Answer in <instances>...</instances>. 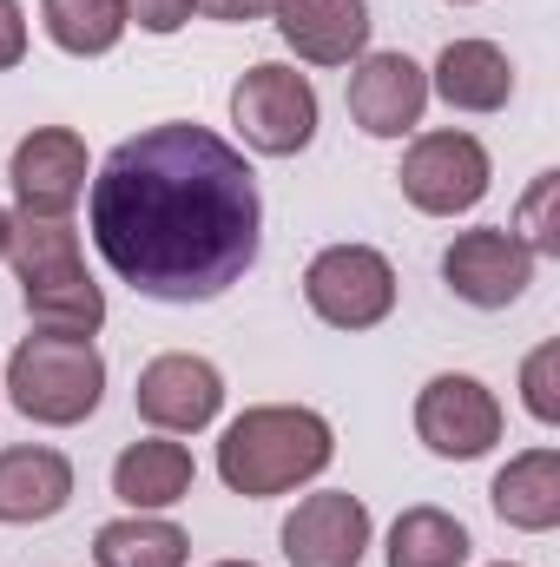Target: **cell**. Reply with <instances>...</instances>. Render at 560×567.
Here are the masks:
<instances>
[{
    "label": "cell",
    "mask_w": 560,
    "mask_h": 567,
    "mask_svg": "<svg viewBox=\"0 0 560 567\" xmlns=\"http://www.w3.org/2000/svg\"><path fill=\"white\" fill-rule=\"evenodd\" d=\"M7 178H13L20 212H33V218H66V212L86 198V140L66 133V126H40V133H27V140L13 145Z\"/></svg>",
    "instance_id": "30bf717a"
},
{
    "label": "cell",
    "mask_w": 560,
    "mask_h": 567,
    "mask_svg": "<svg viewBox=\"0 0 560 567\" xmlns=\"http://www.w3.org/2000/svg\"><path fill=\"white\" fill-rule=\"evenodd\" d=\"M403 198L428 212V218H455V212H475L488 198V145L475 133H422L409 152H403Z\"/></svg>",
    "instance_id": "8992f818"
},
{
    "label": "cell",
    "mask_w": 560,
    "mask_h": 567,
    "mask_svg": "<svg viewBox=\"0 0 560 567\" xmlns=\"http://www.w3.org/2000/svg\"><path fill=\"white\" fill-rule=\"evenodd\" d=\"M390 567H462L468 561V528L448 515V508H403L396 528H390V548H383Z\"/></svg>",
    "instance_id": "44dd1931"
},
{
    "label": "cell",
    "mask_w": 560,
    "mask_h": 567,
    "mask_svg": "<svg viewBox=\"0 0 560 567\" xmlns=\"http://www.w3.org/2000/svg\"><path fill=\"white\" fill-rule=\"evenodd\" d=\"M40 20H46V40L73 60H100L126 40V0H40Z\"/></svg>",
    "instance_id": "ffe728a7"
},
{
    "label": "cell",
    "mask_w": 560,
    "mask_h": 567,
    "mask_svg": "<svg viewBox=\"0 0 560 567\" xmlns=\"http://www.w3.org/2000/svg\"><path fill=\"white\" fill-rule=\"evenodd\" d=\"M86 212L100 258L158 303L225 297L265 245L258 172L238 145L191 120H165L113 145Z\"/></svg>",
    "instance_id": "6da1fadb"
},
{
    "label": "cell",
    "mask_w": 560,
    "mask_h": 567,
    "mask_svg": "<svg viewBox=\"0 0 560 567\" xmlns=\"http://www.w3.org/2000/svg\"><path fill=\"white\" fill-rule=\"evenodd\" d=\"M198 7H205L211 20H231V27H238V20H265L278 0H198Z\"/></svg>",
    "instance_id": "4316f807"
},
{
    "label": "cell",
    "mask_w": 560,
    "mask_h": 567,
    "mask_svg": "<svg viewBox=\"0 0 560 567\" xmlns=\"http://www.w3.org/2000/svg\"><path fill=\"white\" fill-rule=\"evenodd\" d=\"M191 449L172 442V435H145V442H126L120 462H113V495L133 508V515H158L172 502L191 495Z\"/></svg>",
    "instance_id": "9a60e30c"
},
{
    "label": "cell",
    "mask_w": 560,
    "mask_h": 567,
    "mask_svg": "<svg viewBox=\"0 0 560 567\" xmlns=\"http://www.w3.org/2000/svg\"><path fill=\"white\" fill-rule=\"evenodd\" d=\"M133 403H139V416L158 429V435H198V429L225 410V377H218L205 357L172 350V357H152L139 370Z\"/></svg>",
    "instance_id": "9c48e42d"
},
{
    "label": "cell",
    "mask_w": 560,
    "mask_h": 567,
    "mask_svg": "<svg viewBox=\"0 0 560 567\" xmlns=\"http://www.w3.org/2000/svg\"><path fill=\"white\" fill-rule=\"evenodd\" d=\"M93 561L100 567H185L191 561V542L178 522H158V515H120L93 535Z\"/></svg>",
    "instance_id": "d6986e66"
},
{
    "label": "cell",
    "mask_w": 560,
    "mask_h": 567,
    "mask_svg": "<svg viewBox=\"0 0 560 567\" xmlns=\"http://www.w3.org/2000/svg\"><path fill=\"white\" fill-rule=\"evenodd\" d=\"M428 106V73L409 53H363L350 66V120L370 140H403L422 126Z\"/></svg>",
    "instance_id": "8fae6325"
},
{
    "label": "cell",
    "mask_w": 560,
    "mask_h": 567,
    "mask_svg": "<svg viewBox=\"0 0 560 567\" xmlns=\"http://www.w3.org/2000/svg\"><path fill=\"white\" fill-rule=\"evenodd\" d=\"M488 502H495V515H501L508 528L548 535L560 522V449H528V455H515V462L495 475Z\"/></svg>",
    "instance_id": "e0dca14e"
},
{
    "label": "cell",
    "mask_w": 560,
    "mask_h": 567,
    "mask_svg": "<svg viewBox=\"0 0 560 567\" xmlns=\"http://www.w3.org/2000/svg\"><path fill=\"white\" fill-rule=\"evenodd\" d=\"M554 370H560V343H541V350L521 363V396H528V416H535V423H560Z\"/></svg>",
    "instance_id": "cb8c5ba5"
},
{
    "label": "cell",
    "mask_w": 560,
    "mask_h": 567,
    "mask_svg": "<svg viewBox=\"0 0 560 567\" xmlns=\"http://www.w3.org/2000/svg\"><path fill=\"white\" fill-rule=\"evenodd\" d=\"M303 303L330 330H370L396 310V265L376 245H330L303 271Z\"/></svg>",
    "instance_id": "277c9868"
},
{
    "label": "cell",
    "mask_w": 560,
    "mask_h": 567,
    "mask_svg": "<svg viewBox=\"0 0 560 567\" xmlns=\"http://www.w3.org/2000/svg\"><path fill=\"white\" fill-rule=\"evenodd\" d=\"M455 113H501L515 100V66L495 40H448L428 80Z\"/></svg>",
    "instance_id": "2e32d148"
},
{
    "label": "cell",
    "mask_w": 560,
    "mask_h": 567,
    "mask_svg": "<svg viewBox=\"0 0 560 567\" xmlns=\"http://www.w3.org/2000/svg\"><path fill=\"white\" fill-rule=\"evenodd\" d=\"M211 567H258V561H211Z\"/></svg>",
    "instance_id": "f1b7e54d"
},
{
    "label": "cell",
    "mask_w": 560,
    "mask_h": 567,
    "mask_svg": "<svg viewBox=\"0 0 560 567\" xmlns=\"http://www.w3.org/2000/svg\"><path fill=\"white\" fill-rule=\"evenodd\" d=\"M198 13V0H126V20H139L145 33H178Z\"/></svg>",
    "instance_id": "d4e9b609"
},
{
    "label": "cell",
    "mask_w": 560,
    "mask_h": 567,
    "mask_svg": "<svg viewBox=\"0 0 560 567\" xmlns=\"http://www.w3.org/2000/svg\"><path fill=\"white\" fill-rule=\"evenodd\" d=\"M20 60H27V13H20V0H0V73Z\"/></svg>",
    "instance_id": "484cf974"
},
{
    "label": "cell",
    "mask_w": 560,
    "mask_h": 567,
    "mask_svg": "<svg viewBox=\"0 0 560 567\" xmlns=\"http://www.w3.org/2000/svg\"><path fill=\"white\" fill-rule=\"evenodd\" d=\"M501 423H508V416H501L495 390H488L481 377H462V370L422 383V396H416V435L442 455V462H475V455H488V449L501 442Z\"/></svg>",
    "instance_id": "52a82bcc"
},
{
    "label": "cell",
    "mask_w": 560,
    "mask_h": 567,
    "mask_svg": "<svg viewBox=\"0 0 560 567\" xmlns=\"http://www.w3.org/2000/svg\"><path fill=\"white\" fill-rule=\"evenodd\" d=\"M283 47L310 66H356L370 47V7L363 0H278Z\"/></svg>",
    "instance_id": "4fadbf2b"
},
{
    "label": "cell",
    "mask_w": 560,
    "mask_h": 567,
    "mask_svg": "<svg viewBox=\"0 0 560 567\" xmlns=\"http://www.w3.org/2000/svg\"><path fill=\"white\" fill-rule=\"evenodd\" d=\"M495 567H515V561H495Z\"/></svg>",
    "instance_id": "f546056e"
},
{
    "label": "cell",
    "mask_w": 560,
    "mask_h": 567,
    "mask_svg": "<svg viewBox=\"0 0 560 567\" xmlns=\"http://www.w3.org/2000/svg\"><path fill=\"white\" fill-rule=\"evenodd\" d=\"M462 7H468V0H462Z\"/></svg>",
    "instance_id": "4dcf8cb0"
},
{
    "label": "cell",
    "mask_w": 560,
    "mask_h": 567,
    "mask_svg": "<svg viewBox=\"0 0 560 567\" xmlns=\"http://www.w3.org/2000/svg\"><path fill=\"white\" fill-rule=\"evenodd\" d=\"M27 297V317L33 330H60V337H93L106 323V290L86 278H66V284H40V290H20Z\"/></svg>",
    "instance_id": "7402d4cb"
},
{
    "label": "cell",
    "mask_w": 560,
    "mask_h": 567,
    "mask_svg": "<svg viewBox=\"0 0 560 567\" xmlns=\"http://www.w3.org/2000/svg\"><path fill=\"white\" fill-rule=\"evenodd\" d=\"M7 265L20 271V290H40V284H66L80 278V231L66 218H33L20 212L13 231H7Z\"/></svg>",
    "instance_id": "ac0fdd59"
},
{
    "label": "cell",
    "mask_w": 560,
    "mask_h": 567,
    "mask_svg": "<svg viewBox=\"0 0 560 567\" xmlns=\"http://www.w3.org/2000/svg\"><path fill=\"white\" fill-rule=\"evenodd\" d=\"M554 192H560V172H541L535 185H528V198H521V245L535 251V258H560V225H554Z\"/></svg>",
    "instance_id": "603a6c76"
},
{
    "label": "cell",
    "mask_w": 560,
    "mask_h": 567,
    "mask_svg": "<svg viewBox=\"0 0 560 567\" xmlns=\"http://www.w3.org/2000/svg\"><path fill=\"white\" fill-rule=\"evenodd\" d=\"M66 502H73V462L60 449H40V442L0 449V522L7 528L53 522Z\"/></svg>",
    "instance_id": "5bb4252c"
},
{
    "label": "cell",
    "mask_w": 560,
    "mask_h": 567,
    "mask_svg": "<svg viewBox=\"0 0 560 567\" xmlns=\"http://www.w3.org/2000/svg\"><path fill=\"white\" fill-rule=\"evenodd\" d=\"M231 126L245 133L251 152L265 158H290L317 140V86L297 73V66H251L238 86H231Z\"/></svg>",
    "instance_id": "5b68a950"
},
{
    "label": "cell",
    "mask_w": 560,
    "mask_h": 567,
    "mask_svg": "<svg viewBox=\"0 0 560 567\" xmlns=\"http://www.w3.org/2000/svg\"><path fill=\"white\" fill-rule=\"evenodd\" d=\"M330 455H336V435L303 403H258V410H245L238 423L218 435V475L245 502L290 495L297 482L323 475Z\"/></svg>",
    "instance_id": "7a4b0ae2"
},
{
    "label": "cell",
    "mask_w": 560,
    "mask_h": 567,
    "mask_svg": "<svg viewBox=\"0 0 560 567\" xmlns=\"http://www.w3.org/2000/svg\"><path fill=\"white\" fill-rule=\"evenodd\" d=\"M7 231H13V218H7V212H0V258H7Z\"/></svg>",
    "instance_id": "83f0119b"
},
{
    "label": "cell",
    "mask_w": 560,
    "mask_h": 567,
    "mask_svg": "<svg viewBox=\"0 0 560 567\" xmlns=\"http://www.w3.org/2000/svg\"><path fill=\"white\" fill-rule=\"evenodd\" d=\"M442 278H448V290L462 303H475V310H508L535 284V251L508 225H475V231H462L442 251Z\"/></svg>",
    "instance_id": "ba28073f"
},
{
    "label": "cell",
    "mask_w": 560,
    "mask_h": 567,
    "mask_svg": "<svg viewBox=\"0 0 560 567\" xmlns=\"http://www.w3.org/2000/svg\"><path fill=\"white\" fill-rule=\"evenodd\" d=\"M7 396L27 423L73 429L86 423L106 396V357L93 337H60V330H33L13 343L7 357Z\"/></svg>",
    "instance_id": "3957f363"
},
{
    "label": "cell",
    "mask_w": 560,
    "mask_h": 567,
    "mask_svg": "<svg viewBox=\"0 0 560 567\" xmlns=\"http://www.w3.org/2000/svg\"><path fill=\"white\" fill-rule=\"evenodd\" d=\"M370 555V508L350 488L303 495L283 522V561L290 567H356Z\"/></svg>",
    "instance_id": "7c38bea8"
}]
</instances>
